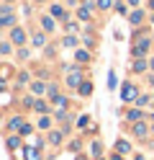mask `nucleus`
<instances>
[{"label":"nucleus","instance_id":"1","mask_svg":"<svg viewBox=\"0 0 154 160\" xmlns=\"http://www.w3.org/2000/svg\"><path fill=\"white\" fill-rule=\"evenodd\" d=\"M121 96H123V101H133V98H136V88H133L131 83H126L123 91H121Z\"/></svg>","mask_w":154,"mask_h":160},{"label":"nucleus","instance_id":"2","mask_svg":"<svg viewBox=\"0 0 154 160\" xmlns=\"http://www.w3.org/2000/svg\"><path fill=\"white\" fill-rule=\"evenodd\" d=\"M80 78H82V72H80L77 67H75V70H72V72H69V78H67V85L77 88V85H80Z\"/></svg>","mask_w":154,"mask_h":160},{"label":"nucleus","instance_id":"3","mask_svg":"<svg viewBox=\"0 0 154 160\" xmlns=\"http://www.w3.org/2000/svg\"><path fill=\"white\" fill-rule=\"evenodd\" d=\"M23 152H26V160H39V150L36 147H26Z\"/></svg>","mask_w":154,"mask_h":160},{"label":"nucleus","instance_id":"4","mask_svg":"<svg viewBox=\"0 0 154 160\" xmlns=\"http://www.w3.org/2000/svg\"><path fill=\"white\" fill-rule=\"evenodd\" d=\"M116 150H118V152H123V155H126V152H131V145H128V142H123V139H121V142L116 145Z\"/></svg>","mask_w":154,"mask_h":160},{"label":"nucleus","instance_id":"5","mask_svg":"<svg viewBox=\"0 0 154 160\" xmlns=\"http://www.w3.org/2000/svg\"><path fill=\"white\" fill-rule=\"evenodd\" d=\"M23 39H26L23 31H21V28H16V31H13V42H16V44H23Z\"/></svg>","mask_w":154,"mask_h":160},{"label":"nucleus","instance_id":"6","mask_svg":"<svg viewBox=\"0 0 154 160\" xmlns=\"http://www.w3.org/2000/svg\"><path fill=\"white\" fill-rule=\"evenodd\" d=\"M18 145H21L18 137H8V147H10V150H18Z\"/></svg>","mask_w":154,"mask_h":160},{"label":"nucleus","instance_id":"7","mask_svg":"<svg viewBox=\"0 0 154 160\" xmlns=\"http://www.w3.org/2000/svg\"><path fill=\"white\" fill-rule=\"evenodd\" d=\"M133 132H136L139 137H144V134H147V127H144V124H136V127H133Z\"/></svg>","mask_w":154,"mask_h":160},{"label":"nucleus","instance_id":"8","mask_svg":"<svg viewBox=\"0 0 154 160\" xmlns=\"http://www.w3.org/2000/svg\"><path fill=\"white\" fill-rule=\"evenodd\" d=\"M90 91H92V85H90V83H85V85H80V93H82V96H90Z\"/></svg>","mask_w":154,"mask_h":160},{"label":"nucleus","instance_id":"9","mask_svg":"<svg viewBox=\"0 0 154 160\" xmlns=\"http://www.w3.org/2000/svg\"><path fill=\"white\" fill-rule=\"evenodd\" d=\"M147 47H149L147 42H139V47H136V49H133V52H136V54H141V52H147Z\"/></svg>","mask_w":154,"mask_h":160},{"label":"nucleus","instance_id":"10","mask_svg":"<svg viewBox=\"0 0 154 160\" xmlns=\"http://www.w3.org/2000/svg\"><path fill=\"white\" fill-rule=\"evenodd\" d=\"M49 139H51V145H59V142H62V134H59V132H54Z\"/></svg>","mask_w":154,"mask_h":160},{"label":"nucleus","instance_id":"11","mask_svg":"<svg viewBox=\"0 0 154 160\" xmlns=\"http://www.w3.org/2000/svg\"><path fill=\"white\" fill-rule=\"evenodd\" d=\"M34 93H44V83H34Z\"/></svg>","mask_w":154,"mask_h":160},{"label":"nucleus","instance_id":"12","mask_svg":"<svg viewBox=\"0 0 154 160\" xmlns=\"http://www.w3.org/2000/svg\"><path fill=\"white\" fill-rule=\"evenodd\" d=\"M34 108H36V111H46V103H44V101H36Z\"/></svg>","mask_w":154,"mask_h":160},{"label":"nucleus","instance_id":"13","mask_svg":"<svg viewBox=\"0 0 154 160\" xmlns=\"http://www.w3.org/2000/svg\"><path fill=\"white\" fill-rule=\"evenodd\" d=\"M139 116H141V111H139V108H136V111H131V114H128V119H131V122H136Z\"/></svg>","mask_w":154,"mask_h":160},{"label":"nucleus","instance_id":"14","mask_svg":"<svg viewBox=\"0 0 154 160\" xmlns=\"http://www.w3.org/2000/svg\"><path fill=\"white\" fill-rule=\"evenodd\" d=\"M77 59H80V62H85V59H90V54L87 52H77Z\"/></svg>","mask_w":154,"mask_h":160},{"label":"nucleus","instance_id":"15","mask_svg":"<svg viewBox=\"0 0 154 160\" xmlns=\"http://www.w3.org/2000/svg\"><path fill=\"white\" fill-rule=\"evenodd\" d=\"M34 44H36V47H41V44H44V36H41V34H39V36H34Z\"/></svg>","mask_w":154,"mask_h":160},{"label":"nucleus","instance_id":"16","mask_svg":"<svg viewBox=\"0 0 154 160\" xmlns=\"http://www.w3.org/2000/svg\"><path fill=\"white\" fill-rule=\"evenodd\" d=\"M98 5L100 8H110V0H98Z\"/></svg>","mask_w":154,"mask_h":160},{"label":"nucleus","instance_id":"17","mask_svg":"<svg viewBox=\"0 0 154 160\" xmlns=\"http://www.w3.org/2000/svg\"><path fill=\"white\" fill-rule=\"evenodd\" d=\"M113 160H121V155H113Z\"/></svg>","mask_w":154,"mask_h":160},{"label":"nucleus","instance_id":"18","mask_svg":"<svg viewBox=\"0 0 154 160\" xmlns=\"http://www.w3.org/2000/svg\"><path fill=\"white\" fill-rule=\"evenodd\" d=\"M136 160H144V158H141V155H136Z\"/></svg>","mask_w":154,"mask_h":160}]
</instances>
